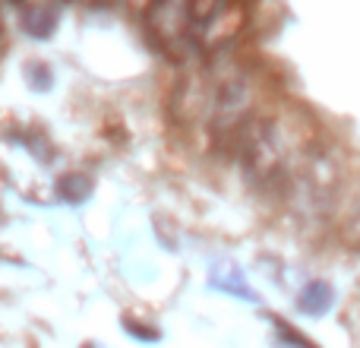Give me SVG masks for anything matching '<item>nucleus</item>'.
Returning <instances> with one entry per match:
<instances>
[{
	"label": "nucleus",
	"instance_id": "obj_9",
	"mask_svg": "<svg viewBox=\"0 0 360 348\" xmlns=\"http://www.w3.org/2000/svg\"><path fill=\"white\" fill-rule=\"evenodd\" d=\"M143 4H146V6H149V4H152V0H143Z\"/></svg>",
	"mask_w": 360,
	"mask_h": 348
},
{
	"label": "nucleus",
	"instance_id": "obj_5",
	"mask_svg": "<svg viewBox=\"0 0 360 348\" xmlns=\"http://www.w3.org/2000/svg\"><path fill=\"white\" fill-rule=\"evenodd\" d=\"M19 13H22V29L29 35L48 38L57 25L60 0H19Z\"/></svg>",
	"mask_w": 360,
	"mask_h": 348
},
{
	"label": "nucleus",
	"instance_id": "obj_8",
	"mask_svg": "<svg viewBox=\"0 0 360 348\" xmlns=\"http://www.w3.org/2000/svg\"><path fill=\"white\" fill-rule=\"evenodd\" d=\"M86 4H89V6H101V4H105V0H86Z\"/></svg>",
	"mask_w": 360,
	"mask_h": 348
},
{
	"label": "nucleus",
	"instance_id": "obj_6",
	"mask_svg": "<svg viewBox=\"0 0 360 348\" xmlns=\"http://www.w3.org/2000/svg\"><path fill=\"white\" fill-rule=\"evenodd\" d=\"M338 237L351 247H360V193L338 203Z\"/></svg>",
	"mask_w": 360,
	"mask_h": 348
},
{
	"label": "nucleus",
	"instance_id": "obj_7",
	"mask_svg": "<svg viewBox=\"0 0 360 348\" xmlns=\"http://www.w3.org/2000/svg\"><path fill=\"white\" fill-rule=\"evenodd\" d=\"M335 301V292H332V285H326V282H310V285L300 292V311L307 313H323L326 307Z\"/></svg>",
	"mask_w": 360,
	"mask_h": 348
},
{
	"label": "nucleus",
	"instance_id": "obj_1",
	"mask_svg": "<svg viewBox=\"0 0 360 348\" xmlns=\"http://www.w3.org/2000/svg\"><path fill=\"white\" fill-rule=\"evenodd\" d=\"M247 0H152L149 32L165 54L177 61L224 54L247 29Z\"/></svg>",
	"mask_w": 360,
	"mask_h": 348
},
{
	"label": "nucleus",
	"instance_id": "obj_2",
	"mask_svg": "<svg viewBox=\"0 0 360 348\" xmlns=\"http://www.w3.org/2000/svg\"><path fill=\"white\" fill-rule=\"evenodd\" d=\"M177 111L180 120L205 127L212 137H234L256 114L253 73L231 57H209V63L180 86Z\"/></svg>",
	"mask_w": 360,
	"mask_h": 348
},
{
	"label": "nucleus",
	"instance_id": "obj_4",
	"mask_svg": "<svg viewBox=\"0 0 360 348\" xmlns=\"http://www.w3.org/2000/svg\"><path fill=\"white\" fill-rule=\"evenodd\" d=\"M342 159L335 149L313 139L285 180V197L304 222H326L342 203Z\"/></svg>",
	"mask_w": 360,
	"mask_h": 348
},
{
	"label": "nucleus",
	"instance_id": "obj_3",
	"mask_svg": "<svg viewBox=\"0 0 360 348\" xmlns=\"http://www.w3.org/2000/svg\"><path fill=\"white\" fill-rule=\"evenodd\" d=\"M231 143H234V156L250 184H256L259 190H285L288 174L300 159V152L313 143V137L297 111H278L253 114L231 137Z\"/></svg>",
	"mask_w": 360,
	"mask_h": 348
}]
</instances>
